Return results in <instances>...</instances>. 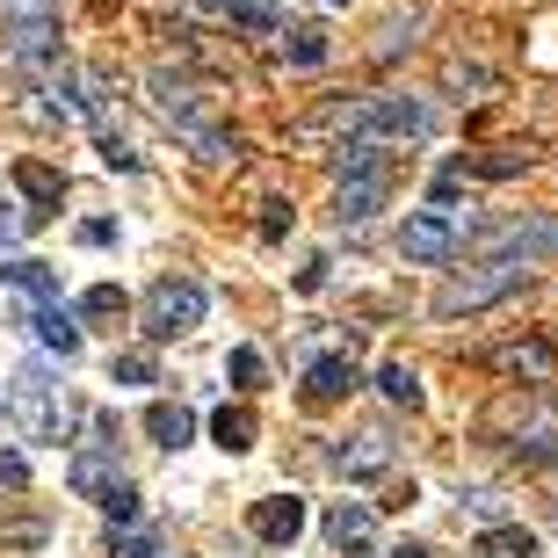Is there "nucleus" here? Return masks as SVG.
Returning <instances> with one entry per match:
<instances>
[{"label":"nucleus","mask_w":558,"mask_h":558,"mask_svg":"<svg viewBox=\"0 0 558 558\" xmlns=\"http://www.w3.org/2000/svg\"><path fill=\"white\" fill-rule=\"evenodd\" d=\"M8 414H15V428L29 435V442H73V399H65V385L44 363H22L15 385H8Z\"/></svg>","instance_id":"f257e3e1"},{"label":"nucleus","mask_w":558,"mask_h":558,"mask_svg":"<svg viewBox=\"0 0 558 558\" xmlns=\"http://www.w3.org/2000/svg\"><path fill=\"white\" fill-rule=\"evenodd\" d=\"M327 544L341 558H371L377 551V508L371 500H333L327 508Z\"/></svg>","instance_id":"9b49d317"},{"label":"nucleus","mask_w":558,"mask_h":558,"mask_svg":"<svg viewBox=\"0 0 558 558\" xmlns=\"http://www.w3.org/2000/svg\"><path fill=\"white\" fill-rule=\"evenodd\" d=\"M486 262H558V218H508V226H486L478 232Z\"/></svg>","instance_id":"0eeeda50"},{"label":"nucleus","mask_w":558,"mask_h":558,"mask_svg":"<svg viewBox=\"0 0 558 558\" xmlns=\"http://www.w3.org/2000/svg\"><path fill=\"white\" fill-rule=\"evenodd\" d=\"M355 385H363V371H355L349 355H312V371H305V399L312 407H333V399H349Z\"/></svg>","instance_id":"2eb2a0df"},{"label":"nucleus","mask_w":558,"mask_h":558,"mask_svg":"<svg viewBox=\"0 0 558 558\" xmlns=\"http://www.w3.org/2000/svg\"><path fill=\"white\" fill-rule=\"evenodd\" d=\"M319 8H349V0H319Z\"/></svg>","instance_id":"4c0bfd02"},{"label":"nucleus","mask_w":558,"mask_h":558,"mask_svg":"<svg viewBox=\"0 0 558 558\" xmlns=\"http://www.w3.org/2000/svg\"><path fill=\"white\" fill-rule=\"evenodd\" d=\"M109 385H153V355H109Z\"/></svg>","instance_id":"bb28decb"},{"label":"nucleus","mask_w":558,"mask_h":558,"mask_svg":"<svg viewBox=\"0 0 558 558\" xmlns=\"http://www.w3.org/2000/svg\"><path fill=\"white\" fill-rule=\"evenodd\" d=\"M327 464L349 478V486L385 478V472H392V435H385V428H355V435H341V442L327 450Z\"/></svg>","instance_id":"6e6552de"},{"label":"nucleus","mask_w":558,"mask_h":558,"mask_svg":"<svg viewBox=\"0 0 558 558\" xmlns=\"http://www.w3.org/2000/svg\"><path fill=\"white\" fill-rule=\"evenodd\" d=\"M0 276H8V283H15V290H22V298H29L37 312H44V305H59V276L44 269V262H8Z\"/></svg>","instance_id":"aec40b11"},{"label":"nucleus","mask_w":558,"mask_h":558,"mask_svg":"<svg viewBox=\"0 0 558 558\" xmlns=\"http://www.w3.org/2000/svg\"><path fill=\"white\" fill-rule=\"evenodd\" d=\"M15 189L37 204V218L65 204V174H59V167H44V160H22V167H15Z\"/></svg>","instance_id":"f3484780"},{"label":"nucleus","mask_w":558,"mask_h":558,"mask_svg":"<svg viewBox=\"0 0 558 558\" xmlns=\"http://www.w3.org/2000/svg\"><path fill=\"white\" fill-rule=\"evenodd\" d=\"M102 515H109V522H131V515H138V486H131V478L102 500Z\"/></svg>","instance_id":"c85d7f7f"},{"label":"nucleus","mask_w":558,"mask_h":558,"mask_svg":"<svg viewBox=\"0 0 558 558\" xmlns=\"http://www.w3.org/2000/svg\"><path fill=\"white\" fill-rule=\"evenodd\" d=\"M494 371L500 377H522V385H558V349L551 341H537V333H522V341H500L494 349Z\"/></svg>","instance_id":"f8f14e48"},{"label":"nucleus","mask_w":558,"mask_h":558,"mask_svg":"<svg viewBox=\"0 0 558 558\" xmlns=\"http://www.w3.org/2000/svg\"><path fill=\"white\" fill-rule=\"evenodd\" d=\"M81 247H117V226H109V218H87V226H81Z\"/></svg>","instance_id":"72a5a7b5"},{"label":"nucleus","mask_w":558,"mask_h":558,"mask_svg":"<svg viewBox=\"0 0 558 558\" xmlns=\"http://www.w3.org/2000/svg\"><path fill=\"white\" fill-rule=\"evenodd\" d=\"M428 131H435V109L421 95H371L363 117H355V138H371V145H414Z\"/></svg>","instance_id":"423d86ee"},{"label":"nucleus","mask_w":558,"mask_h":558,"mask_svg":"<svg viewBox=\"0 0 558 558\" xmlns=\"http://www.w3.org/2000/svg\"><path fill=\"white\" fill-rule=\"evenodd\" d=\"M29 226H37V210H22V204H0V240H22Z\"/></svg>","instance_id":"c756f323"},{"label":"nucleus","mask_w":558,"mask_h":558,"mask_svg":"<svg viewBox=\"0 0 558 558\" xmlns=\"http://www.w3.org/2000/svg\"><path fill=\"white\" fill-rule=\"evenodd\" d=\"M145 435L174 457V450H189V442H196V414H189V407H174V399H153V407H145Z\"/></svg>","instance_id":"dca6fc26"},{"label":"nucleus","mask_w":558,"mask_h":558,"mask_svg":"<svg viewBox=\"0 0 558 558\" xmlns=\"http://www.w3.org/2000/svg\"><path fill=\"white\" fill-rule=\"evenodd\" d=\"M385 196H392V160L363 167V174H341V182H333V218H341V226H371L377 210H385Z\"/></svg>","instance_id":"1a4fd4ad"},{"label":"nucleus","mask_w":558,"mask_h":558,"mask_svg":"<svg viewBox=\"0 0 558 558\" xmlns=\"http://www.w3.org/2000/svg\"><path fill=\"white\" fill-rule=\"evenodd\" d=\"M189 145H196V160H204V167L240 160V138H226V131H204V138H189Z\"/></svg>","instance_id":"a878e982"},{"label":"nucleus","mask_w":558,"mask_h":558,"mask_svg":"<svg viewBox=\"0 0 558 558\" xmlns=\"http://www.w3.org/2000/svg\"><path fill=\"white\" fill-rule=\"evenodd\" d=\"M283 232H290V204L269 196V204H262V240H283Z\"/></svg>","instance_id":"2f4dec72"},{"label":"nucleus","mask_w":558,"mask_h":558,"mask_svg":"<svg viewBox=\"0 0 558 558\" xmlns=\"http://www.w3.org/2000/svg\"><path fill=\"white\" fill-rule=\"evenodd\" d=\"M29 327H37V341H44L51 355H59V363H73V355H81V327H73V319H65L59 305H44L37 319H29Z\"/></svg>","instance_id":"6ab92c4d"},{"label":"nucleus","mask_w":558,"mask_h":558,"mask_svg":"<svg viewBox=\"0 0 558 558\" xmlns=\"http://www.w3.org/2000/svg\"><path fill=\"white\" fill-rule=\"evenodd\" d=\"M65 478H73V494H81V500H95V508H102V500L124 486V472H117V442H87V450H73Z\"/></svg>","instance_id":"ddd939ff"},{"label":"nucleus","mask_w":558,"mask_h":558,"mask_svg":"<svg viewBox=\"0 0 558 558\" xmlns=\"http://www.w3.org/2000/svg\"><path fill=\"white\" fill-rule=\"evenodd\" d=\"M226 377H232V385H262V355H254V349H232L226 355Z\"/></svg>","instance_id":"cd10ccee"},{"label":"nucleus","mask_w":558,"mask_h":558,"mask_svg":"<svg viewBox=\"0 0 558 558\" xmlns=\"http://www.w3.org/2000/svg\"><path fill=\"white\" fill-rule=\"evenodd\" d=\"M0 486H15V494L29 486V457L22 450H0Z\"/></svg>","instance_id":"7c9ffc66"},{"label":"nucleus","mask_w":558,"mask_h":558,"mask_svg":"<svg viewBox=\"0 0 558 558\" xmlns=\"http://www.w3.org/2000/svg\"><path fill=\"white\" fill-rule=\"evenodd\" d=\"M377 392L392 399V407H407V414H414L421 399H428V392H421V371H414V363H399V355L385 363V371H377Z\"/></svg>","instance_id":"412c9836"},{"label":"nucleus","mask_w":558,"mask_h":558,"mask_svg":"<svg viewBox=\"0 0 558 558\" xmlns=\"http://www.w3.org/2000/svg\"><path fill=\"white\" fill-rule=\"evenodd\" d=\"M189 8H196V15H210V22H240V8H247V0H189Z\"/></svg>","instance_id":"473e14b6"},{"label":"nucleus","mask_w":558,"mask_h":558,"mask_svg":"<svg viewBox=\"0 0 558 558\" xmlns=\"http://www.w3.org/2000/svg\"><path fill=\"white\" fill-rule=\"evenodd\" d=\"M464 240H472V210H407V226H399V254L414 262V269H442V262H457L464 254Z\"/></svg>","instance_id":"7ed1b4c3"},{"label":"nucleus","mask_w":558,"mask_h":558,"mask_svg":"<svg viewBox=\"0 0 558 558\" xmlns=\"http://www.w3.org/2000/svg\"><path fill=\"white\" fill-rule=\"evenodd\" d=\"M145 102H153V117H160L167 131H182V138H204L210 131L204 87L189 81V73H174V65H153V73H145Z\"/></svg>","instance_id":"39448f33"},{"label":"nucleus","mask_w":558,"mask_h":558,"mask_svg":"<svg viewBox=\"0 0 558 558\" xmlns=\"http://www.w3.org/2000/svg\"><path fill=\"white\" fill-rule=\"evenodd\" d=\"M210 312V290L189 283V276H160V283L145 290V333L153 341H189V333L204 327Z\"/></svg>","instance_id":"20e7f679"},{"label":"nucleus","mask_w":558,"mask_h":558,"mask_svg":"<svg viewBox=\"0 0 558 558\" xmlns=\"http://www.w3.org/2000/svg\"><path fill=\"white\" fill-rule=\"evenodd\" d=\"M450 87H494V73L486 65H450Z\"/></svg>","instance_id":"f704fd0d"},{"label":"nucleus","mask_w":558,"mask_h":558,"mask_svg":"<svg viewBox=\"0 0 558 558\" xmlns=\"http://www.w3.org/2000/svg\"><path fill=\"white\" fill-rule=\"evenodd\" d=\"M254 537L262 544H298L305 537V500L298 494H269V500H254Z\"/></svg>","instance_id":"4468645a"},{"label":"nucleus","mask_w":558,"mask_h":558,"mask_svg":"<svg viewBox=\"0 0 558 558\" xmlns=\"http://www.w3.org/2000/svg\"><path fill=\"white\" fill-rule=\"evenodd\" d=\"M124 312H131V298H124L117 283H95V290L81 298V319H95V327H109V319H124Z\"/></svg>","instance_id":"b1692460"},{"label":"nucleus","mask_w":558,"mask_h":558,"mask_svg":"<svg viewBox=\"0 0 558 558\" xmlns=\"http://www.w3.org/2000/svg\"><path fill=\"white\" fill-rule=\"evenodd\" d=\"M500 428L515 435V450L551 457L558 450V399H522V407H500Z\"/></svg>","instance_id":"9d476101"},{"label":"nucleus","mask_w":558,"mask_h":558,"mask_svg":"<svg viewBox=\"0 0 558 558\" xmlns=\"http://www.w3.org/2000/svg\"><path fill=\"white\" fill-rule=\"evenodd\" d=\"M522 283H530V269H522V262H472V269H457L450 283L435 290V319L486 312V305H500V298H515Z\"/></svg>","instance_id":"f03ea898"},{"label":"nucleus","mask_w":558,"mask_h":558,"mask_svg":"<svg viewBox=\"0 0 558 558\" xmlns=\"http://www.w3.org/2000/svg\"><path fill=\"white\" fill-rule=\"evenodd\" d=\"M327 269H333V262H327V254H319V262H305V269H298V290H305V298H312V290H319V283H327Z\"/></svg>","instance_id":"c9c22d12"},{"label":"nucleus","mask_w":558,"mask_h":558,"mask_svg":"<svg viewBox=\"0 0 558 558\" xmlns=\"http://www.w3.org/2000/svg\"><path fill=\"white\" fill-rule=\"evenodd\" d=\"M283 59H290V65H327V29H319V22H298V29H283Z\"/></svg>","instance_id":"5701e85b"},{"label":"nucleus","mask_w":558,"mask_h":558,"mask_svg":"<svg viewBox=\"0 0 558 558\" xmlns=\"http://www.w3.org/2000/svg\"><path fill=\"white\" fill-rule=\"evenodd\" d=\"M457 508H464V515H478L486 530L500 522V494H494V486H464V494H457Z\"/></svg>","instance_id":"393cba45"},{"label":"nucleus","mask_w":558,"mask_h":558,"mask_svg":"<svg viewBox=\"0 0 558 558\" xmlns=\"http://www.w3.org/2000/svg\"><path fill=\"white\" fill-rule=\"evenodd\" d=\"M392 558H435V551H421V544H407V551H392Z\"/></svg>","instance_id":"e433bc0d"},{"label":"nucleus","mask_w":558,"mask_h":558,"mask_svg":"<svg viewBox=\"0 0 558 558\" xmlns=\"http://www.w3.org/2000/svg\"><path fill=\"white\" fill-rule=\"evenodd\" d=\"M0 414H8V392H0Z\"/></svg>","instance_id":"58836bf2"},{"label":"nucleus","mask_w":558,"mask_h":558,"mask_svg":"<svg viewBox=\"0 0 558 558\" xmlns=\"http://www.w3.org/2000/svg\"><path fill=\"white\" fill-rule=\"evenodd\" d=\"M472 558H537V537L522 522H494V530H478Z\"/></svg>","instance_id":"a211bd4d"},{"label":"nucleus","mask_w":558,"mask_h":558,"mask_svg":"<svg viewBox=\"0 0 558 558\" xmlns=\"http://www.w3.org/2000/svg\"><path fill=\"white\" fill-rule=\"evenodd\" d=\"M210 442H218V450H254V414L247 407H218V414H210Z\"/></svg>","instance_id":"4be33fe9"}]
</instances>
